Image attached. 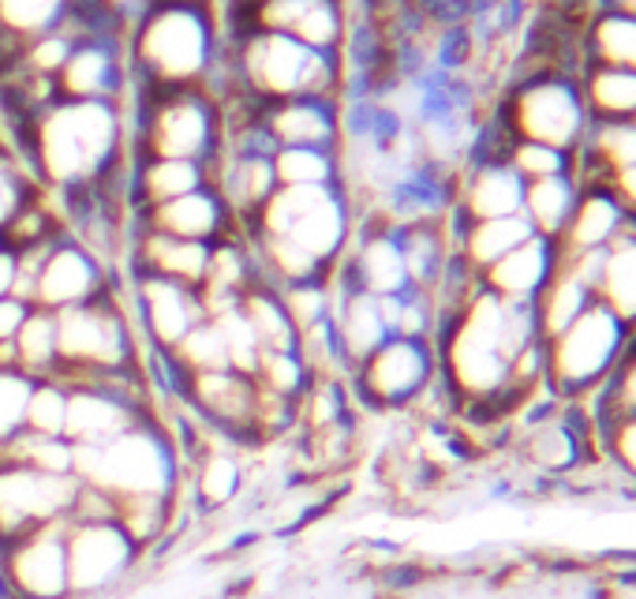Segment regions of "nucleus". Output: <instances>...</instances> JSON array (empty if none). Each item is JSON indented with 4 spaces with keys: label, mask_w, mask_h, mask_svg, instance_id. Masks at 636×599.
<instances>
[{
    "label": "nucleus",
    "mask_w": 636,
    "mask_h": 599,
    "mask_svg": "<svg viewBox=\"0 0 636 599\" xmlns=\"http://www.w3.org/2000/svg\"><path fill=\"white\" fill-rule=\"evenodd\" d=\"M12 289H15V251L0 248V300L12 297Z\"/></svg>",
    "instance_id": "7c9ffc66"
},
{
    "label": "nucleus",
    "mask_w": 636,
    "mask_h": 599,
    "mask_svg": "<svg viewBox=\"0 0 636 599\" xmlns=\"http://www.w3.org/2000/svg\"><path fill=\"white\" fill-rule=\"evenodd\" d=\"M228 210L225 202L214 196L210 188L188 191L180 199L158 202V207H147V229L173 236V240H195V244H217L228 225Z\"/></svg>",
    "instance_id": "2eb2a0df"
},
{
    "label": "nucleus",
    "mask_w": 636,
    "mask_h": 599,
    "mask_svg": "<svg viewBox=\"0 0 636 599\" xmlns=\"http://www.w3.org/2000/svg\"><path fill=\"white\" fill-rule=\"evenodd\" d=\"M15 367L30 378H49L57 371V315L30 308L27 323L15 334Z\"/></svg>",
    "instance_id": "412c9836"
},
{
    "label": "nucleus",
    "mask_w": 636,
    "mask_h": 599,
    "mask_svg": "<svg viewBox=\"0 0 636 599\" xmlns=\"http://www.w3.org/2000/svg\"><path fill=\"white\" fill-rule=\"evenodd\" d=\"M142 139L150 158L210 162L217 154V105H210L202 90H158Z\"/></svg>",
    "instance_id": "6e6552de"
},
{
    "label": "nucleus",
    "mask_w": 636,
    "mask_h": 599,
    "mask_svg": "<svg viewBox=\"0 0 636 599\" xmlns=\"http://www.w3.org/2000/svg\"><path fill=\"white\" fill-rule=\"evenodd\" d=\"M27 199H30L27 176H23L20 169L8 162L4 154H0V233H4V225L12 222L15 214H20V207Z\"/></svg>",
    "instance_id": "c85d7f7f"
},
{
    "label": "nucleus",
    "mask_w": 636,
    "mask_h": 599,
    "mask_svg": "<svg viewBox=\"0 0 636 599\" xmlns=\"http://www.w3.org/2000/svg\"><path fill=\"white\" fill-rule=\"evenodd\" d=\"M67 588L72 592H101L113 581H121L135 562L139 547L116 521H95V525H67Z\"/></svg>",
    "instance_id": "9b49d317"
},
{
    "label": "nucleus",
    "mask_w": 636,
    "mask_h": 599,
    "mask_svg": "<svg viewBox=\"0 0 636 599\" xmlns=\"http://www.w3.org/2000/svg\"><path fill=\"white\" fill-rule=\"evenodd\" d=\"M524 184L506 162H487L472 176L469 191H464V210L469 222H490V217H513L521 214Z\"/></svg>",
    "instance_id": "6ab92c4d"
},
{
    "label": "nucleus",
    "mask_w": 636,
    "mask_h": 599,
    "mask_svg": "<svg viewBox=\"0 0 636 599\" xmlns=\"http://www.w3.org/2000/svg\"><path fill=\"white\" fill-rule=\"evenodd\" d=\"M554 266H558V244L547 240V236H528L521 248H513L495 266L483 270L479 285L502 300L532 303L539 297L543 285H547V277L554 274Z\"/></svg>",
    "instance_id": "4468645a"
},
{
    "label": "nucleus",
    "mask_w": 636,
    "mask_h": 599,
    "mask_svg": "<svg viewBox=\"0 0 636 599\" xmlns=\"http://www.w3.org/2000/svg\"><path fill=\"white\" fill-rule=\"evenodd\" d=\"M180 476L184 458L173 435L161 432L150 416L101 446H75V479L101 487L113 499H176Z\"/></svg>",
    "instance_id": "f257e3e1"
},
{
    "label": "nucleus",
    "mask_w": 636,
    "mask_h": 599,
    "mask_svg": "<svg viewBox=\"0 0 636 599\" xmlns=\"http://www.w3.org/2000/svg\"><path fill=\"white\" fill-rule=\"evenodd\" d=\"M191 465H195V495H199V502L207 510H217V506L236 499V491L244 484V469L236 461V453L207 446Z\"/></svg>",
    "instance_id": "b1692460"
},
{
    "label": "nucleus",
    "mask_w": 636,
    "mask_h": 599,
    "mask_svg": "<svg viewBox=\"0 0 636 599\" xmlns=\"http://www.w3.org/2000/svg\"><path fill=\"white\" fill-rule=\"evenodd\" d=\"M135 255H139V259H135L139 274L169 277V282H180V285H191V289H199L202 277H207L210 244L173 240V236H161V233L142 229Z\"/></svg>",
    "instance_id": "dca6fc26"
},
{
    "label": "nucleus",
    "mask_w": 636,
    "mask_h": 599,
    "mask_svg": "<svg viewBox=\"0 0 636 599\" xmlns=\"http://www.w3.org/2000/svg\"><path fill=\"white\" fill-rule=\"evenodd\" d=\"M27 315H30V308L23 300H15V297L0 300V341H15V334L27 323Z\"/></svg>",
    "instance_id": "c756f323"
},
{
    "label": "nucleus",
    "mask_w": 636,
    "mask_h": 599,
    "mask_svg": "<svg viewBox=\"0 0 636 599\" xmlns=\"http://www.w3.org/2000/svg\"><path fill=\"white\" fill-rule=\"evenodd\" d=\"M584 109L599 121H629L633 116V72L629 67H603L596 64L588 72V83L581 90Z\"/></svg>",
    "instance_id": "4be33fe9"
},
{
    "label": "nucleus",
    "mask_w": 636,
    "mask_h": 599,
    "mask_svg": "<svg viewBox=\"0 0 636 599\" xmlns=\"http://www.w3.org/2000/svg\"><path fill=\"white\" fill-rule=\"evenodd\" d=\"M109 285L101 277L98 259L87 248L72 240H57L49 248V255L41 259L38 277H34V308L41 311H64L75 303H87L101 297Z\"/></svg>",
    "instance_id": "ddd939ff"
},
{
    "label": "nucleus",
    "mask_w": 636,
    "mask_h": 599,
    "mask_svg": "<svg viewBox=\"0 0 636 599\" xmlns=\"http://www.w3.org/2000/svg\"><path fill=\"white\" fill-rule=\"evenodd\" d=\"M67 420V390L57 378H34L27 401V432L41 438H64Z\"/></svg>",
    "instance_id": "bb28decb"
},
{
    "label": "nucleus",
    "mask_w": 636,
    "mask_h": 599,
    "mask_svg": "<svg viewBox=\"0 0 636 599\" xmlns=\"http://www.w3.org/2000/svg\"><path fill=\"white\" fill-rule=\"evenodd\" d=\"M591 46H596V64L633 72V20L625 12L599 15V23L591 27Z\"/></svg>",
    "instance_id": "cd10ccee"
},
{
    "label": "nucleus",
    "mask_w": 636,
    "mask_h": 599,
    "mask_svg": "<svg viewBox=\"0 0 636 599\" xmlns=\"http://www.w3.org/2000/svg\"><path fill=\"white\" fill-rule=\"evenodd\" d=\"M116 135L121 121L109 101H61L34 121L30 150L49 180L87 184L116 154Z\"/></svg>",
    "instance_id": "7ed1b4c3"
},
{
    "label": "nucleus",
    "mask_w": 636,
    "mask_h": 599,
    "mask_svg": "<svg viewBox=\"0 0 636 599\" xmlns=\"http://www.w3.org/2000/svg\"><path fill=\"white\" fill-rule=\"evenodd\" d=\"M67 0H0V30L15 41L61 30Z\"/></svg>",
    "instance_id": "393cba45"
},
{
    "label": "nucleus",
    "mask_w": 636,
    "mask_h": 599,
    "mask_svg": "<svg viewBox=\"0 0 636 599\" xmlns=\"http://www.w3.org/2000/svg\"><path fill=\"white\" fill-rule=\"evenodd\" d=\"M0 573L12 581L20 599H67V547L64 521L41 525L34 533L0 547Z\"/></svg>",
    "instance_id": "9d476101"
},
{
    "label": "nucleus",
    "mask_w": 636,
    "mask_h": 599,
    "mask_svg": "<svg viewBox=\"0 0 636 599\" xmlns=\"http://www.w3.org/2000/svg\"><path fill=\"white\" fill-rule=\"evenodd\" d=\"M633 352V323L588 303L565 330L543 341V383L554 401H584Z\"/></svg>",
    "instance_id": "f03ea898"
},
{
    "label": "nucleus",
    "mask_w": 636,
    "mask_h": 599,
    "mask_svg": "<svg viewBox=\"0 0 636 599\" xmlns=\"http://www.w3.org/2000/svg\"><path fill=\"white\" fill-rule=\"evenodd\" d=\"M57 371H139V341L113 292L53 311Z\"/></svg>",
    "instance_id": "39448f33"
},
{
    "label": "nucleus",
    "mask_w": 636,
    "mask_h": 599,
    "mask_svg": "<svg viewBox=\"0 0 636 599\" xmlns=\"http://www.w3.org/2000/svg\"><path fill=\"white\" fill-rule=\"evenodd\" d=\"M349 383L367 409H412L438 383L435 341L389 337L352 371Z\"/></svg>",
    "instance_id": "0eeeda50"
},
{
    "label": "nucleus",
    "mask_w": 636,
    "mask_h": 599,
    "mask_svg": "<svg viewBox=\"0 0 636 599\" xmlns=\"http://www.w3.org/2000/svg\"><path fill=\"white\" fill-rule=\"evenodd\" d=\"M135 61L150 75L154 90H199V79L214 61L207 8L158 4L135 38Z\"/></svg>",
    "instance_id": "20e7f679"
},
{
    "label": "nucleus",
    "mask_w": 636,
    "mask_h": 599,
    "mask_svg": "<svg viewBox=\"0 0 636 599\" xmlns=\"http://www.w3.org/2000/svg\"><path fill=\"white\" fill-rule=\"evenodd\" d=\"M576 199H581V184L573 180V173L562 176H543V180L524 184L521 196V214L524 222L532 225L536 236H547V240H558L570 222Z\"/></svg>",
    "instance_id": "f3484780"
},
{
    "label": "nucleus",
    "mask_w": 636,
    "mask_h": 599,
    "mask_svg": "<svg viewBox=\"0 0 636 599\" xmlns=\"http://www.w3.org/2000/svg\"><path fill=\"white\" fill-rule=\"evenodd\" d=\"M633 236H618L614 244L603 251V270H599V282L591 289L596 303H603L607 311H614L618 319L633 323L636 292H633Z\"/></svg>",
    "instance_id": "aec40b11"
},
{
    "label": "nucleus",
    "mask_w": 636,
    "mask_h": 599,
    "mask_svg": "<svg viewBox=\"0 0 636 599\" xmlns=\"http://www.w3.org/2000/svg\"><path fill=\"white\" fill-rule=\"evenodd\" d=\"M135 311L142 319L150 352H173L180 337L207 319L199 289L154 274H139V282H135Z\"/></svg>",
    "instance_id": "f8f14e48"
},
{
    "label": "nucleus",
    "mask_w": 636,
    "mask_h": 599,
    "mask_svg": "<svg viewBox=\"0 0 636 599\" xmlns=\"http://www.w3.org/2000/svg\"><path fill=\"white\" fill-rule=\"evenodd\" d=\"M274 176H277V188H308V184H329V180H334V162H329V150L282 147L274 154Z\"/></svg>",
    "instance_id": "a878e982"
},
{
    "label": "nucleus",
    "mask_w": 636,
    "mask_h": 599,
    "mask_svg": "<svg viewBox=\"0 0 636 599\" xmlns=\"http://www.w3.org/2000/svg\"><path fill=\"white\" fill-rule=\"evenodd\" d=\"M528 236H536V233H532V225L524 222V214L490 217V222H469V229L461 233V244H457L453 255L469 270L483 274V270L495 266L498 259L509 255L513 248H521Z\"/></svg>",
    "instance_id": "a211bd4d"
},
{
    "label": "nucleus",
    "mask_w": 636,
    "mask_h": 599,
    "mask_svg": "<svg viewBox=\"0 0 636 599\" xmlns=\"http://www.w3.org/2000/svg\"><path fill=\"white\" fill-rule=\"evenodd\" d=\"M588 124L581 87L565 79H536L521 87L509 105V132L513 142H539V147L573 154Z\"/></svg>",
    "instance_id": "1a4fd4ad"
},
{
    "label": "nucleus",
    "mask_w": 636,
    "mask_h": 599,
    "mask_svg": "<svg viewBox=\"0 0 636 599\" xmlns=\"http://www.w3.org/2000/svg\"><path fill=\"white\" fill-rule=\"evenodd\" d=\"M240 79L248 95L270 105L292 98H326L334 90V61L288 34L248 30L240 46Z\"/></svg>",
    "instance_id": "423d86ee"
},
{
    "label": "nucleus",
    "mask_w": 636,
    "mask_h": 599,
    "mask_svg": "<svg viewBox=\"0 0 636 599\" xmlns=\"http://www.w3.org/2000/svg\"><path fill=\"white\" fill-rule=\"evenodd\" d=\"M199 188H207V169L195 165V162H165V158H150V162L139 169V196L147 207L180 199V196L199 191Z\"/></svg>",
    "instance_id": "5701e85b"
}]
</instances>
